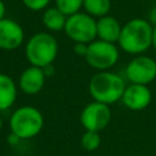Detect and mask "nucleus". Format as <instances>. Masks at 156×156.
<instances>
[{"label": "nucleus", "mask_w": 156, "mask_h": 156, "mask_svg": "<svg viewBox=\"0 0 156 156\" xmlns=\"http://www.w3.org/2000/svg\"><path fill=\"white\" fill-rule=\"evenodd\" d=\"M119 48L132 55H141L152 45V24L144 18H133L122 26Z\"/></svg>", "instance_id": "nucleus-1"}, {"label": "nucleus", "mask_w": 156, "mask_h": 156, "mask_svg": "<svg viewBox=\"0 0 156 156\" xmlns=\"http://www.w3.org/2000/svg\"><path fill=\"white\" fill-rule=\"evenodd\" d=\"M24 51L30 66L45 68L55 61L58 52V44L52 34L39 32L28 39Z\"/></svg>", "instance_id": "nucleus-2"}, {"label": "nucleus", "mask_w": 156, "mask_h": 156, "mask_svg": "<svg viewBox=\"0 0 156 156\" xmlns=\"http://www.w3.org/2000/svg\"><path fill=\"white\" fill-rule=\"evenodd\" d=\"M126 84L122 77L108 71H100L94 74L89 82V93L94 101L106 105L113 104L122 99Z\"/></svg>", "instance_id": "nucleus-3"}, {"label": "nucleus", "mask_w": 156, "mask_h": 156, "mask_svg": "<svg viewBox=\"0 0 156 156\" xmlns=\"http://www.w3.org/2000/svg\"><path fill=\"white\" fill-rule=\"evenodd\" d=\"M11 133L17 139H30L40 133L44 126L41 112L33 106H22L10 117Z\"/></svg>", "instance_id": "nucleus-4"}, {"label": "nucleus", "mask_w": 156, "mask_h": 156, "mask_svg": "<svg viewBox=\"0 0 156 156\" xmlns=\"http://www.w3.org/2000/svg\"><path fill=\"white\" fill-rule=\"evenodd\" d=\"M63 30L72 41L90 44L96 38V20L80 11L67 17Z\"/></svg>", "instance_id": "nucleus-5"}, {"label": "nucleus", "mask_w": 156, "mask_h": 156, "mask_svg": "<svg viewBox=\"0 0 156 156\" xmlns=\"http://www.w3.org/2000/svg\"><path fill=\"white\" fill-rule=\"evenodd\" d=\"M119 57L118 48L113 43L104 40H94L88 44L85 60L89 66L98 71H107L113 67Z\"/></svg>", "instance_id": "nucleus-6"}, {"label": "nucleus", "mask_w": 156, "mask_h": 156, "mask_svg": "<svg viewBox=\"0 0 156 156\" xmlns=\"http://www.w3.org/2000/svg\"><path fill=\"white\" fill-rule=\"evenodd\" d=\"M126 76L132 84L147 85L156 78V61L149 56L138 55L127 65Z\"/></svg>", "instance_id": "nucleus-7"}, {"label": "nucleus", "mask_w": 156, "mask_h": 156, "mask_svg": "<svg viewBox=\"0 0 156 156\" xmlns=\"http://www.w3.org/2000/svg\"><path fill=\"white\" fill-rule=\"evenodd\" d=\"M111 119V110L108 105L93 101L88 104L80 113V123L85 130L100 132L107 127Z\"/></svg>", "instance_id": "nucleus-8"}, {"label": "nucleus", "mask_w": 156, "mask_h": 156, "mask_svg": "<svg viewBox=\"0 0 156 156\" xmlns=\"http://www.w3.org/2000/svg\"><path fill=\"white\" fill-rule=\"evenodd\" d=\"M23 40L24 30L18 22L6 17L0 21V49L15 50L23 44Z\"/></svg>", "instance_id": "nucleus-9"}, {"label": "nucleus", "mask_w": 156, "mask_h": 156, "mask_svg": "<svg viewBox=\"0 0 156 156\" xmlns=\"http://www.w3.org/2000/svg\"><path fill=\"white\" fill-rule=\"evenodd\" d=\"M122 101L127 108L132 111H141L151 102V91L147 85L130 83L124 89Z\"/></svg>", "instance_id": "nucleus-10"}, {"label": "nucleus", "mask_w": 156, "mask_h": 156, "mask_svg": "<svg viewBox=\"0 0 156 156\" xmlns=\"http://www.w3.org/2000/svg\"><path fill=\"white\" fill-rule=\"evenodd\" d=\"M45 78L46 74L43 68L30 66L21 73L18 79V87L23 93L34 95L38 94L44 88Z\"/></svg>", "instance_id": "nucleus-11"}, {"label": "nucleus", "mask_w": 156, "mask_h": 156, "mask_svg": "<svg viewBox=\"0 0 156 156\" xmlns=\"http://www.w3.org/2000/svg\"><path fill=\"white\" fill-rule=\"evenodd\" d=\"M122 26L117 18L106 15L96 20V38L107 43H117L121 35Z\"/></svg>", "instance_id": "nucleus-12"}, {"label": "nucleus", "mask_w": 156, "mask_h": 156, "mask_svg": "<svg viewBox=\"0 0 156 156\" xmlns=\"http://www.w3.org/2000/svg\"><path fill=\"white\" fill-rule=\"evenodd\" d=\"M17 96V88L13 79L4 73H0V111L10 108Z\"/></svg>", "instance_id": "nucleus-13"}, {"label": "nucleus", "mask_w": 156, "mask_h": 156, "mask_svg": "<svg viewBox=\"0 0 156 156\" xmlns=\"http://www.w3.org/2000/svg\"><path fill=\"white\" fill-rule=\"evenodd\" d=\"M43 24L45 26V28L50 32H60L65 29L66 26V21H67V16L61 12L56 6L54 7H46L43 12V17H41Z\"/></svg>", "instance_id": "nucleus-14"}, {"label": "nucleus", "mask_w": 156, "mask_h": 156, "mask_svg": "<svg viewBox=\"0 0 156 156\" xmlns=\"http://www.w3.org/2000/svg\"><path fill=\"white\" fill-rule=\"evenodd\" d=\"M84 12L94 18H100L108 15L111 10V0H84Z\"/></svg>", "instance_id": "nucleus-15"}, {"label": "nucleus", "mask_w": 156, "mask_h": 156, "mask_svg": "<svg viewBox=\"0 0 156 156\" xmlns=\"http://www.w3.org/2000/svg\"><path fill=\"white\" fill-rule=\"evenodd\" d=\"M83 1L84 0H55V6L68 17L71 15L80 12Z\"/></svg>", "instance_id": "nucleus-16"}, {"label": "nucleus", "mask_w": 156, "mask_h": 156, "mask_svg": "<svg viewBox=\"0 0 156 156\" xmlns=\"http://www.w3.org/2000/svg\"><path fill=\"white\" fill-rule=\"evenodd\" d=\"M82 146L88 150V151H94L96 150L100 144H101V136L99 132H91V130H85V133L82 135L80 139Z\"/></svg>", "instance_id": "nucleus-17"}, {"label": "nucleus", "mask_w": 156, "mask_h": 156, "mask_svg": "<svg viewBox=\"0 0 156 156\" xmlns=\"http://www.w3.org/2000/svg\"><path fill=\"white\" fill-rule=\"evenodd\" d=\"M22 4L30 11H44L49 7L51 0H21Z\"/></svg>", "instance_id": "nucleus-18"}, {"label": "nucleus", "mask_w": 156, "mask_h": 156, "mask_svg": "<svg viewBox=\"0 0 156 156\" xmlns=\"http://www.w3.org/2000/svg\"><path fill=\"white\" fill-rule=\"evenodd\" d=\"M88 51V44H83V43H74V52L79 56H84L87 55Z\"/></svg>", "instance_id": "nucleus-19"}, {"label": "nucleus", "mask_w": 156, "mask_h": 156, "mask_svg": "<svg viewBox=\"0 0 156 156\" xmlns=\"http://www.w3.org/2000/svg\"><path fill=\"white\" fill-rule=\"evenodd\" d=\"M147 21L152 24V26H155L156 24V6H154L150 11H149V15H147Z\"/></svg>", "instance_id": "nucleus-20"}, {"label": "nucleus", "mask_w": 156, "mask_h": 156, "mask_svg": "<svg viewBox=\"0 0 156 156\" xmlns=\"http://www.w3.org/2000/svg\"><path fill=\"white\" fill-rule=\"evenodd\" d=\"M5 15H6V6H5V2L0 0V21L5 18Z\"/></svg>", "instance_id": "nucleus-21"}, {"label": "nucleus", "mask_w": 156, "mask_h": 156, "mask_svg": "<svg viewBox=\"0 0 156 156\" xmlns=\"http://www.w3.org/2000/svg\"><path fill=\"white\" fill-rule=\"evenodd\" d=\"M152 46L156 49V24L152 26Z\"/></svg>", "instance_id": "nucleus-22"}, {"label": "nucleus", "mask_w": 156, "mask_h": 156, "mask_svg": "<svg viewBox=\"0 0 156 156\" xmlns=\"http://www.w3.org/2000/svg\"><path fill=\"white\" fill-rule=\"evenodd\" d=\"M1 128H2V119H1V116H0V130H1Z\"/></svg>", "instance_id": "nucleus-23"}]
</instances>
